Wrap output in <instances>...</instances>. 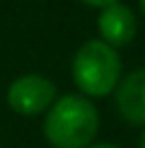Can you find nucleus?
<instances>
[{
	"instance_id": "nucleus-1",
	"label": "nucleus",
	"mask_w": 145,
	"mask_h": 148,
	"mask_svg": "<svg viewBox=\"0 0 145 148\" xmlns=\"http://www.w3.org/2000/svg\"><path fill=\"white\" fill-rule=\"evenodd\" d=\"M99 131V112L82 95H63L44 116V136L53 148H87Z\"/></svg>"
},
{
	"instance_id": "nucleus-2",
	"label": "nucleus",
	"mask_w": 145,
	"mask_h": 148,
	"mask_svg": "<svg viewBox=\"0 0 145 148\" xmlns=\"http://www.w3.org/2000/svg\"><path fill=\"white\" fill-rule=\"evenodd\" d=\"M72 83L85 97H109L121 83V58L114 46L89 39L72 56Z\"/></svg>"
},
{
	"instance_id": "nucleus-3",
	"label": "nucleus",
	"mask_w": 145,
	"mask_h": 148,
	"mask_svg": "<svg viewBox=\"0 0 145 148\" xmlns=\"http://www.w3.org/2000/svg\"><path fill=\"white\" fill-rule=\"evenodd\" d=\"M56 102V85L41 73H27L10 83L7 88V104L15 114L36 116L48 112V107Z\"/></svg>"
},
{
	"instance_id": "nucleus-4",
	"label": "nucleus",
	"mask_w": 145,
	"mask_h": 148,
	"mask_svg": "<svg viewBox=\"0 0 145 148\" xmlns=\"http://www.w3.org/2000/svg\"><path fill=\"white\" fill-rule=\"evenodd\" d=\"M97 27H99L102 41L109 46H126L136 39L138 32V20L136 12H133L128 5L123 3H114L104 8L99 12V20H97Z\"/></svg>"
},
{
	"instance_id": "nucleus-5",
	"label": "nucleus",
	"mask_w": 145,
	"mask_h": 148,
	"mask_svg": "<svg viewBox=\"0 0 145 148\" xmlns=\"http://www.w3.org/2000/svg\"><path fill=\"white\" fill-rule=\"evenodd\" d=\"M116 109L128 124L145 126V68L131 71L114 90Z\"/></svg>"
},
{
	"instance_id": "nucleus-6",
	"label": "nucleus",
	"mask_w": 145,
	"mask_h": 148,
	"mask_svg": "<svg viewBox=\"0 0 145 148\" xmlns=\"http://www.w3.org/2000/svg\"><path fill=\"white\" fill-rule=\"evenodd\" d=\"M82 3L89 5V8H99V10H104V8H109V5L119 3V0H82Z\"/></svg>"
},
{
	"instance_id": "nucleus-7",
	"label": "nucleus",
	"mask_w": 145,
	"mask_h": 148,
	"mask_svg": "<svg viewBox=\"0 0 145 148\" xmlns=\"http://www.w3.org/2000/svg\"><path fill=\"white\" fill-rule=\"evenodd\" d=\"M87 148H119V146H111V143H92Z\"/></svg>"
},
{
	"instance_id": "nucleus-8",
	"label": "nucleus",
	"mask_w": 145,
	"mask_h": 148,
	"mask_svg": "<svg viewBox=\"0 0 145 148\" xmlns=\"http://www.w3.org/2000/svg\"><path fill=\"white\" fill-rule=\"evenodd\" d=\"M140 148H145V131H143V136H140Z\"/></svg>"
},
{
	"instance_id": "nucleus-9",
	"label": "nucleus",
	"mask_w": 145,
	"mask_h": 148,
	"mask_svg": "<svg viewBox=\"0 0 145 148\" xmlns=\"http://www.w3.org/2000/svg\"><path fill=\"white\" fill-rule=\"evenodd\" d=\"M140 10H143V15H145V0H140Z\"/></svg>"
}]
</instances>
